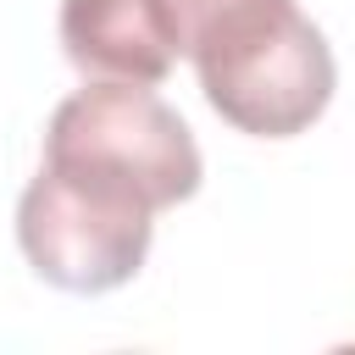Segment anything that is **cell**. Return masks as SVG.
<instances>
[{"instance_id":"6da1fadb","label":"cell","mask_w":355,"mask_h":355,"mask_svg":"<svg viewBox=\"0 0 355 355\" xmlns=\"http://www.w3.org/2000/svg\"><path fill=\"white\" fill-rule=\"evenodd\" d=\"M189 55L205 105L250 139L305 133L338 89L333 50L294 0H211Z\"/></svg>"},{"instance_id":"7a4b0ae2","label":"cell","mask_w":355,"mask_h":355,"mask_svg":"<svg viewBox=\"0 0 355 355\" xmlns=\"http://www.w3.org/2000/svg\"><path fill=\"white\" fill-rule=\"evenodd\" d=\"M150 233L155 200L78 161H44L17 200V244L28 266L67 294L122 288L144 266Z\"/></svg>"},{"instance_id":"3957f363","label":"cell","mask_w":355,"mask_h":355,"mask_svg":"<svg viewBox=\"0 0 355 355\" xmlns=\"http://www.w3.org/2000/svg\"><path fill=\"white\" fill-rule=\"evenodd\" d=\"M44 161H78L111 172L155 200V211L189 200L205 178L189 122L139 83H94L67 94L44 128Z\"/></svg>"},{"instance_id":"277c9868","label":"cell","mask_w":355,"mask_h":355,"mask_svg":"<svg viewBox=\"0 0 355 355\" xmlns=\"http://www.w3.org/2000/svg\"><path fill=\"white\" fill-rule=\"evenodd\" d=\"M61 50L94 83L155 89L189 50L178 0H61Z\"/></svg>"},{"instance_id":"5b68a950","label":"cell","mask_w":355,"mask_h":355,"mask_svg":"<svg viewBox=\"0 0 355 355\" xmlns=\"http://www.w3.org/2000/svg\"><path fill=\"white\" fill-rule=\"evenodd\" d=\"M200 6H211V0H200Z\"/></svg>"}]
</instances>
